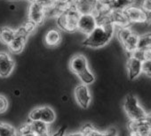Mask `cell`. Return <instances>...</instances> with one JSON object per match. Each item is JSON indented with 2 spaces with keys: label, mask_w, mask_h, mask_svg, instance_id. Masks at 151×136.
<instances>
[{
  "label": "cell",
  "mask_w": 151,
  "mask_h": 136,
  "mask_svg": "<svg viewBox=\"0 0 151 136\" xmlns=\"http://www.w3.org/2000/svg\"><path fill=\"white\" fill-rule=\"evenodd\" d=\"M21 136H36V134H35V133H33V132H30V133H28V134L21 135Z\"/></svg>",
  "instance_id": "e575fe53"
},
{
  "label": "cell",
  "mask_w": 151,
  "mask_h": 136,
  "mask_svg": "<svg viewBox=\"0 0 151 136\" xmlns=\"http://www.w3.org/2000/svg\"><path fill=\"white\" fill-rule=\"evenodd\" d=\"M139 35L137 32L133 31L129 26L118 28L117 30L118 40L121 42L124 49L129 54H131L137 49Z\"/></svg>",
  "instance_id": "3957f363"
},
{
  "label": "cell",
  "mask_w": 151,
  "mask_h": 136,
  "mask_svg": "<svg viewBox=\"0 0 151 136\" xmlns=\"http://www.w3.org/2000/svg\"><path fill=\"white\" fill-rule=\"evenodd\" d=\"M142 74L151 77V60H146L142 62Z\"/></svg>",
  "instance_id": "cb8c5ba5"
},
{
  "label": "cell",
  "mask_w": 151,
  "mask_h": 136,
  "mask_svg": "<svg viewBox=\"0 0 151 136\" xmlns=\"http://www.w3.org/2000/svg\"><path fill=\"white\" fill-rule=\"evenodd\" d=\"M146 23L151 24V11L146 12Z\"/></svg>",
  "instance_id": "1f68e13d"
},
{
  "label": "cell",
  "mask_w": 151,
  "mask_h": 136,
  "mask_svg": "<svg viewBox=\"0 0 151 136\" xmlns=\"http://www.w3.org/2000/svg\"><path fill=\"white\" fill-rule=\"evenodd\" d=\"M151 48V32L145 33L143 35H139L138 47L139 50H147Z\"/></svg>",
  "instance_id": "ffe728a7"
},
{
  "label": "cell",
  "mask_w": 151,
  "mask_h": 136,
  "mask_svg": "<svg viewBox=\"0 0 151 136\" xmlns=\"http://www.w3.org/2000/svg\"><path fill=\"white\" fill-rule=\"evenodd\" d=\"M67 99H68V98H67V97H66V96H64V97H63V100H65V101H66V100H67Z\"/></svg>",
  "instance_id": "8d00e7d4"
},
{
  "label": "cell",
  "mask_w": 151,
  "mask_h": 136,
  "mask_svg": "<svg viewBox=\"0 0 151 136\" xmlns=\"http://www.w3.org/2000/svg\"><path fill=\"white\" fill-rule=\"evenodd\" d=\"M81 132H83L86 136H118L116 128H110L107 131H100L91 124H86L82 127Z\"/></svg>",
  "instance_id": "9a60e30c"
},
{
  "label": "cell",
  "mask_w": 151,
  "mask_h": 136,
  "mask_svg": "<svg viewBox=\"0 0 151 136\" xmlns=\"http://www.w3.org/2000/svg\"><path fill=\"white\" fill-rule=\"evenodd\" d=\"M126 68L129 79L134 81L142 74V61L130 56L126 63Z\"/></svg>",
  "instance_id": "7c38bea8"
},
{
  "label": "cell",
  "mask_w": 151,
  "mask_h": 136,
  "mask_svg": "<svg viewBox=\"0 0 151 136\" xmlns=\"http://www.w3.org/2000/svg\"><path fill=\"white\" fill-rule=\"evenodd\" d=\"M69 68L73 74L78 75L81 72L88 68L87 58L81 54L74 56L69 62Z\"/></svg>",
  "instance_id": "4fadbf2b"
},
{
  "label": "cell",
  "mask_w": 151,
  "mask_h": 136,
  "mask_svg": "<svg viewBox=\"0 0 151 136\" xmlns=\"http://www.w3.org/2000/svg\"><path fill=\"white\" fill-rule=\"evenodd\" d=\"M150 136H151V135H150Z\"/></svg>",
  "instance_id": "f35d334b"
},
{
  "label": "cell",
  "mask_w": 151,
  "mask_h": 136,
  "mask_svg": "<svg viewBox=\"0 0 151 136\" xmlns=\"http://www.w3.org/2000/svg\"><path fill=\"white\" fill-rule=\"evenodd\" d=\"M18 132H19V133H20V135H24V134H28V133L32 132V128H31L30 122L22 124V125L19 127Z\"/></svg>",
  "instance_id": "603a6c76"
},
{
  "label": "cell",
  "mask_w": 151,
  "mask_h": 136,
  "mask_svg": "<svg viewBox=\"0 0 151 136\" xmlns=\"http://www.w3.org/2000/svg\"><path fill=\"white\" fill-rule=\"evenodd\" d=\"M8 105L9 103L7 98L3 95H0V114H2L7 110Z\"/></svg>",
  "instance_id": "d4e9b609"
},
{
  "label": "cell",
  "mask_w": 151,
  "mask_h": 136,
  "mask_svg": "<svg viewBox=\"0 0 151 136\" xmlns=\"http://www.w3.org/2000/svg\"><path fill=\"white\" fill-rule=\"evenodd\" d=\"M151 60V48L143 50V61Z\"/></svg>",
  "instance_id": "f1b7e54d"
},
{
  "label": "cell",
  "mask_w": 151,
  "mask_h": 136,
  "mask_svg": "<svg viewBox=\"0 0 151 136\" xmlns=\"http://www.w3.org/2000/svg\"><path fill=\"white\" fill-rule=\"evenodd\" d=\"M123 13L130 24L146 23V12H144L140 6L135 5L129 6L123 10Z\"/></svg>",
  "instance_id": "ba28073f"
},
{
  "label": "cell",
  "mask_w": 151,
  "mask_h": 136,
  "mask_svg": "<svg viewBox=\"0 0 151 136\" xmlns=\"http://www.w3.org/2000/svg\"><path fill=\"white\" fill-rule=\"evenodd\" d=\"M116 0H98V4L103 7H106L109 10L112 9L113 6L115 5Z\"/></svg>",
  "instance_id": "484cf974"
},
{
  "label": "cell",
  "mask_w": 151,
  "mask_h": 136,
  "mask_svg": "<svg viewBox=\"0 0 151 136\" xmlns=\"http://www.w3.org/2000/svg\"><path fill=\"white\" fill-rule=\"evenodd\" d=\"M0 136H17V131L12 125L0 122Z\"/></svg>",
  "instance_id": "44dd1931"
},
{
  "label": "cell",
  "mask_w": 151,
  "mask_h": 136,
  "mask_svg": "<svg viewBox=\"0 0 151 136\" xmlns=\"http://www.w3.org/2000/svg\"><path fill=\"white\" fill-rule=\"evenodd\" d=\"M14 94L18 96V95H20V91H18V90L17 91H14Z\"/></svg>",
  "instance_id": "d590c367"
},
{
  "label": "cell",
  "mask_w": 151,
  "mask_h": 136,
  "mask_svg": "<svg viewBox=\"0 0 151 136\" xmlns=\"http://www.w3.org/2000/svg\"><path fill=\"white\" fill-rule=\"evenodd\" d=\"M124 110L131 121L141 120L147 116L146 111L139 103L138 99L132 95L126 96L124 103Z\"/></svg>",
  "instance_id": "277c9868"
},
{
  "label": "cell",
  "mask_w": 151,
  "mask_h": 136,
  "mask_svg": "<svg viewBox=\"0 0 151 136\" xmlns=\"http://www.w3.org/2000/svg\"><path fill=\"white\" fill-rule=\"evenodd\" d=\"M98 6V0H74V7L80 14L93 13Z\"/></svg>",
  "instance_id": "5bb4252c"
},
{
  "label": "cell",
  "mask_w": 151,
  "mask_h": 136,
  "mask_svg": "<svg viewBox=\"0 0 151 136\" xmlns=\"http://www.w3.org/2000/svg\"><path fill=\"white\" fill-rule=\"evenodd\" d=\"M46 17V9L37 1H33L29 8V21L36 27L41 25Z\"/></svg>",
  "instance_id": "8992f818"
},
{
  "label": "cell",
  "mask_w": 151,
  "mask_h": 136,
  "mask_svg": "<svg viewBox=\"0 0 151 136\" xmlns=\"http://www.w3.org/2000/svg\"><path fill=\"white\" fill-rule=\"evenodd\" d=\"M35 1L38 2L45 9H49V8L54 6L55 3H56V0H35Z\"/></svg>",
  "instance_id": "4316f807"
},
{
  "label": "cell",
  "mask_w": 151,
  "mask_h": 136,
  "mask_svg": "<svg viewBox=\"0 0 151 136\" xmlns=\"http://www.w3.org/2000/svg\"><path fill=\"white\" fill-rule=\"evenodd\" d=\"M29 1H31V2H33V1H35V0H29Z\"/></svg>",
  "instance_id": "74e56055"
},
{
  "label": "cell",
  "mask_w": 151,
  "mask_h": 136,
  "mask_svg": "<svg viewBox=\"0 0 151 136\" xmlns=\"http://www.w3.org/2000/svg\"><path fill=\"white\" fill-rule=\"evenodd\" d=\"M114 32L115 26L110 22L97 24L93 31L86 36L83 42V45L90 48L104 47L110 42Z\"/></svg>",
  "instance_id": "6da1fadb"
},
{
  "label": "cell",
  "mask_w": 151,
  "mask_h": 136,
  "mask_svg": "<svg viewBox=\"0 0 151 136\" xmlns=\"http://www.w3.org/2000/svg\"><path fill=\"white\" fill-rule=\"evenodd\" d=\"M56 118V115L54 110L49 106L38 107L32 110L29 115V121H37L40 120L48 125L54 122Z\"/></svg>",
  "instance_id": "5b68a950"
},
{
  "label": "cell",
  "mask_w": 151,
  "mask_h": 136,
  "mask_svg": "<svg viewBox=\"0 0 151 136\" xmlns=\"http://www.w3.org/2000/svg\"><path fill=\"white\" fill-rule=\"evenodd\" d=\"M61 42V34L58 29L49 30L45 36V42L49 47H55Z\"/></svg>",
  "instance_id": "e0dca14e"
},
{
  "label": "cell",
  "mask_w": 151,
  "mask_h": 136,
  "mask_svg": "<svg viewBox=\"0 0 151 136\" xmlns=\"http://www.w3.org/2000/svg\"><path fill=\"white\" fill-rule=\"evenodd\" d=\"M30 125H31V128H32V132L35 134H42V133H45V132H49V125L40 121V120H37V121H29Z\"/></svg>",
  "instance_id": "d6986e66"
},
{
  "label": "cell",
  "mask_w": 151,
  "mask_h": 136,
  "mask_svg": "<svg viewBox=\"0 0 151 136\" xmlns=\"http://www.w3.org/2000/svg\"><path fill=\"white\" fill-rule=\"evenodd\" d=\"M97 26V20L93 13L80 14L78 22V30L86 36L91 34Z\"/></svg>",
  "instance_id": "52a82bcc"
},
{
  "label": "cell",
  "mask_w": 151,
  "mask_h": 136,
  "mask_svg": "<svg viewBox=\"0 0 151 136\" xmlns=\"http://www.w3.org/2000/svg\"><path fill=\"white\" fill-rule=\"evenodd\" d=\"M78 76L80 79V81H82V84H85V85L92 84L95 81V77H94L93 74L90 71L89 68L81 72Z\"/></svg>",
  "instance_id": "7402d4cb"
},
{
  "label": "cell",
  "mask_w": 151,
  "mask_h": 136,
  "mask_svg": "<svg viewBox=\"0 0 151 136\" xmlns=\"http://www.w3.org/2000/svg\"><path fill=\"white\" fill-rule=\"evenodd\" d=\"M74 96L75 99L77 101L78 104L83 108L87 109L91 103V94L87 85L85 84H78L74 89Z\"/></svg>",
  "instance_id": "9c48e42d"
},
{
  "label": "cell",
  "mask_w": 151,
  "mask_h": 136,
  "mask_svg": "<svg viewBox=\"0 0 151 136\" xmlns=\"http://www.w3.org/2000/svg\"><path fill=\"white\" fill-rule=\"evenodd\" d=\"M139 6L144 12H150L151 11V0H141Z\"/></svg>",
  "instance_id": "83f0119b"
},
{
  "label": "cell",
  "mask_w": 151,
  "mask_h": 136,
  "mask_svg": "<svg viewBox=\"0 0 151 136\" xmlns=\"http://www.w3.org/2000/svg\"><path fill=\"white\" fill-rule=\"evenodd\" d=\"M109 19L115 27L122 28L130 25L129 21L123 13V10H110L109 13Z\"/></svg>",
  "instance_id": "2e32d148"
},
{
  "label": "cell",
  "mask_w": 151,
  "mask_h": 136,
  "mask_svg": "<svg viewBox=\"0 0 151 136\" xmlns=\"http://www.w3.org/2000/svg\"><path fill=\"white\" fill-rule=\"evenodd\" d=\"M66 136H86V134H85L83 132L79 131V132H76L68 133V134H67Z\"/></svg>",
  "instance_id": "4dcf8cb0"
},
{
  "label": "cell",
  "mask_w": 151,
  "mask_h": 136,
  "mask_svg": "<svg viewBox=\"0 0 151 136\" xmlns=\"http://www.w3.org/2000/svg\"><path fill=\"white\" fill-rule=\"evenodd\" d=\"M66 129H67V126H66V125H63V126H61L58 131H56L52 136H64V135H65Z\"/></svg>",
  "instance_id": "f546056e"
},
{
  "label": "cell",
  "mask_w": 151,
  "mask_h": 136,
  "mask_svg": "<svg viewBox=\"0 0 151 136\" xmlns=\"http://www.w3.org/2000/svg\"><path fill=\"white\" fill-rule=\"evenodd\" d=\"M130 136H150L151 127L144 119L131 121L128 124Z\"/></svg>",
  "instance_id": "30bf717a"
},
{
  "label": "cell",
  "mask_w": 151,
  "mask_h": 136,
  "mask_svg": "<svg viewBox=\"0 0 151 136\" xmlns=\"http://www.w3.org/2000/svg\"><path fill=\"white\" fill-rule=\"evenodd\" d=\"M80 13L74 6L61 12L58 15L57 24L59 28L68 33H72L78 30V22Z\"/></svg>",
  "instance_id": "7a4b0ae2"
},
{
  "label": "cell",
  "mask_w": 151,
  "mask_h": 136,
  "mask_svg": "<svg viewBox=\"0 0 151 136\" xmlns=\"http://www.w3.org/2000/svg\"><path fill=\"white\" fill-rule=\"evenodd\" d=\"M15 36V30L9 27H3L0 28V42L8 45Z\"/></svg>",
  "instance_id": "ac0fdd59"
},
{
  "label": "cell",
  "mask_w": 151,
  "mask_h": 136,
  "mask_svg": "<svg viewBox=\"0 0 151 136\" xmlns=\"http://www.w3.org/2000/svg\"><path fill=\"white\" fill-rule=\"evenodd\" d=\"M36 136H50L49 132H45V133H42V134H36Z\"/></svg>",
  "instance_id": "836d02e7"
},
{
  "label": "cell",
  "mask_w": 151,
  "mask_h": 136,
  "mask_svg": "<svg viewBox=\"0 0 151 136\" xmlns=\"http://www.w3.org/2000/svg\"><path fill=\"white\" fill-rule=\"evenodd\" d=\"M14 66L15 63L7 52H0V77H8L13 73Z\"/></svg>",
  "instance_id": "8fae6325"
},
{
  "label": "cell",
  "mask_w": 151,
  "mask_h": 136,
  "mask_svg": "<svg viewBox=\"0 0 151 136\" xmlns=\"http://www.w3.org/2000/svg\"><path fill=\"white\" fill-rule=\"evenodd\" d=\"M144 120L146 121V123L151 127V113L150 114H147L146 118H144Z\"/></svg>",
  "instance_id": "d6a6232c"
}]
</instances>
